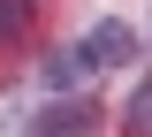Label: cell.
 Here are the masks:
<instances>
[{
    "label": "cell",
    "instance_id": "cell-1",
    "mask_svg": "<svg viewBox=\"0 0 152 137\" xmlns=\"http://www.w3.org/2000/svg\"><path fill=\"white\" fill-rule=\"evenodd\" d=\"M76 53H84V69H129V53H137V31H129V23H91Z\"/></svg>",
    "mask_w": 152,
    "mask_h": 137
},
{
    "label": "cell",
    "instance_id": "cell-2",
    "mask_svg": "<svg viewBox=\"0 0 152 137\" xmlns=\"http://www.w3.org/2000/svg\"><path fill=\"white\" fill-rule=\"evenodd\" d=\"M84 130H99V107L91 99H61V107L38 114V137H84Z\"/></svg>",
    "mask_w": 152,
    "mask_h": 137
},
{
    "label": "cell",
    "instance_id": "cell-3",
    "mask_svg": "<svg viewBox=\"0 0 152 137\" xmlns=\"http://www.w3.org/2000/svg\"><path fill=\"white\" fill-rule=\"evenodd\" d=\"M38 31V0H0V46H23Z\"/></svg>",
    "mask_w": 152,
    "mask_h": 137
},
{
    "label": "cell",
    "instance_id": "cell-4",
    "mask_svg": "<svg viewBox=\"0 0 152 137\" xmlns=\"http://www.w3.org/2000/svg\"><path fill=\"white\" fill-rule=\"evenodd\" d=\"M84 76H91V69H84V53H76V46H69V53H46V92H76Z\"/></svg>",
    "mask_w": 152,
    "mask_h": 137
},
{
    "label": "cell",
    "instance_id": "cell-5",
    "mask_svg": "<svg viewBox=\"0 0 152 137\" xmlns=\"http://www.w3.org/2000/svg\"><path fill=\"white\" fill-rule=\"evenodd\" d=\"M122 130H129V137H152V84H145V92L129 99V114H122Z\"/></svg>",
    "mask_w": 152,
    "mask_h": 137
}]
</instances>
